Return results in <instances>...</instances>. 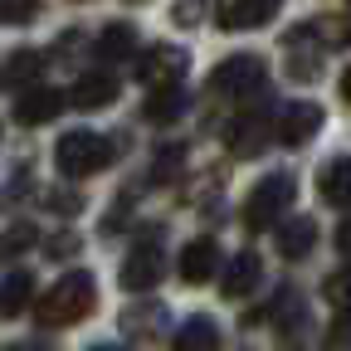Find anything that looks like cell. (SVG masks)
Here are the masks:
<instances>
[{"instance_id":"1","label":"cell","mask_w":351,"mask_h":351,"mask_svg":"<svg viewBox=\"0 0 351 351\" xmlns=\"http://www.w3.org/2000/svg\"><path fill=\"white\" fill-rule=\"evenodd\" d=\"M93 307H98V283H93V274L73 269V274L54 278L49 293L34 302V322H39V327H73V322H83L88 313H93Z\"/></svg>"},{"instance_id":"2","label":"cell","mask_w":351,"mask_h":351,"mask_svg":"<svg viewBox=\"0 0 351 351\" xmlns=\"http://www.w3.org/2000/svg\"><path fill=\"white\" fill-rule=\"evenodd\" d=\"M54 166L69 176V181H88L112 166V142L98 137V132H64L54 147Z\"/></svg>"},{"instance_id":"3","label":"cell","mask_w":351,"mask_h":351,"mask_svg":"<svg viewBox=\"0 0 351 351\" xmlns=\"http://www.w3.org/2000/svg\"><path fill=\"white\" fill-rule=\"evenodd\" d=\"M288 205H293V176L288 171H274V176H263V181L244 195V225L254 234H263V230H274L278 219H283Z\"/></svg>"},{"instance_id":"4","label":"cell","mask_w":351,"mask_h":351,"mask_svg":"<svg viewBox=\"0 0 351 351\" xmlns=\"http://www.w3.org/2000/svg\"><path fill=\"white\" fill-rule=\"evenodd\" d=\"M161 278H166V254L156 249V239H142L137 249H127L122 274H117V283L127 293H152Z\"/></svg>"},{"instance_id":"5","label":"cell","mask_w":351,"mask_h":351,"mask_svg":"<svg viewBox=\"0 0 351 351\" xmlns=\"http://www.w3.org/2000/svg\"><path fill=\"white\" fill-rule=\"evenodd\" d=\"M263 73L269 69H263L258 54H234L210 73V88L215 93H234V98H254V93H263Z\"/></svg>"},{"instance_id":"6","label":"cell","mask_w":351,"mask_h":351,"mask_svg":"<svg viewBox=\"0 0 351 351\" xmlns=\"http://www.w3.org/2000/svg\"><path fill=\"white\" fill-rule=\"evenodd\" d=\"M322 108L317 103H288L283 112H278V122H274V142H283V147H302V142H313L317 132H322Z\"/></svg>"},{"instance_id":"7","label":"cell","mask_w":351,"mask_h":351,"mask_svg":"<svg viewBox=\"0 0 351 351\" xmlns=\"http://www.w3.org/2000/svg\"><path fill=\"white\" fill-rule=\"evenodd\" d=\"M186 69H191V54L181 49V44H156V49H147V54H142L137 78H142V83H152V88H161V83H181V78H186Z\"/></svg>"},{"instance_id":"8","label":"cell","mask_w":351,"mask_h":351,"mask_svg":"<svg viewBox=\"0 0 351 351\" xmlns=\"http://www.w3.org/2000/svg\"><path fill=\"white\" fill-rule=\"evenodd\" d=\"M283 0H219V25L225 29H258L278 15Z\"/></svg>"},{"instance_id":"9","label":"cell","mask_w":351,"mask_h":351,"mask_svg":"<svg viewBox=\"0 0 351 351\" xmlns=\"http://www.w3.org/2000/svg\"><path fill=\"white\" fill-rule=\"evenodd\" d=\"M59 108H64V93H59V88H20L15 122H20V127H39V122L59 117Z\"/></svg>"},{"instance_id":"10","label":"cell","mask_w":351,"mask_h":351,"mask_svg":"<svg viewBox=\"0 0 351 351\" xmlns=\"http://www.w3.org/2000/svg\"><path fill=\"white\" fill-rule=\"evenodd\" d=\"M219 274V244L215 239H195V244H186L181 249V278L186 283H205V278H215Z\"/></svg>"},{"instance_id":"11","label":"cell","mask_w":351,"mask_h":351,"mask_svg":"<svg viewBox=\"0 0 351 351\" xmlns=\"http://www.w3.org/2000/svg\"><path fill=\"white\" fill-rule=\"evenodd\" d=\"M117 88H122V83H117L112 73H103V69H98V73H83V78L73 83L69 103H73V108H83V112H88V108H108V103L117 98Z\"/></svg>"},{"instance_id":"12","label":"cell","mask_w":351,"mask_h":351,"mask_svg":"<svg viewBox=\"0 0 351 351\" xmlns=\"http://www.w3.org/2000/svg\"><path fill=\"white\" fill-rule=\"evenodd\" d=\"M313 244H317V225L307 215H298V219H278V254L288 258V263H298V258H307L313 254Z\"/></svg>"},{"instance_id":"13","label":"cell","mask_w":351,"mask_h":351,"mask_svg":"<svg viewBox=\"0 0 351 351\" xmlns=\"http://www.w3.org/2000/svg\"><path fill=\"white\" fill-rule=\"evenodd\" d=\"M258 274H263L258 254H254V249H244V254H234V258H230L225 278H219V293H225V298H244V293H254Z\"/></svg>"},{"instance_id":"14","label":"cell","mask_w":351,"mask_h":351,"mask_svg":"<svg viewBox=\"0 0 351 351\" xmlns=\"http://www.w3.org/2000/svg\"><path fill=\"white\" fill-rule=\"evenodd\" d=\"M317 191H322V200L337 205V210L351 205V156H337L327 171H317Z\"/></svg>"},{"instance_id":"15","label":"cell","mask_w":351,"mask_h":351,"mask_svg":"<svg viewBox=\"0 0 351 351\" xmlns=\"http://www.w3.org/2000/svg\"><path fill=\"white\" fill-rule=\"evenodd\" d=\"M181 112H186V88H181V83H161L156 93L147 98V108H142V117H147V122H156V127L176 122Z\"/></svg>"},{"instance_id":"16","label":"cell","mask_w":351,"mask_h":351,"mask_svg":"<svg viewBox=\"0 0 351 351\" xmlns=\"http://www.w3.org/2000/svg\"><path fill=\"white\" fill-rule=\"evenodd\" d=\"M132 49H137V29L122 25V20L103 25V34H98V44H93V54H98L103 64H117V59H127Z\"/></svg>"},{"instance_id":"17","label":"cell","mask_w":351,"mask_h":351,"mask_svg":"<svg viewBox=\"0 0 351 351\" xmlns=\"http://www.w3.org/2000/svg\"><path fill=\"white\" fill-rule=\"evenodd\" d=\"M171 351H219V327L210 317H191L181 332H176Z\"/></svg>"},{"instance_id":"18","label":"cell","mask_w":351,"mask_h":351,"mask_svg":"<svg viewBox=\"0 0 351 351\" xmlns=\"http://www.w3.org/2000/svg\"><path fill=\"white\" fill-rule=\"evenodd\" d=\"M29 293H34V278H29L25 269L5 274V283H0V313H5V317H20L25 307H29Z\"/></svg>"},{"instance_id":"19","label":"cell","mask_w":351,"mask_h":351,"mask_svg":"<svg viewBox=\"0 0 351 351\" xmlns=\"http://www.w3.org/2000/svg\"><path fill=\"white\" fill-rule=\"evenodd\" d=\"M39 64H44V59H39L34 49H25V54H15V59L5 64V88H29V83L39 78Z\"/></svg>"},{"instance_id":"20","label":"cell","mask_w":351,"mask_h":351,"mask_svg":"<svg viewBox=\"0 0 351 351\" xmlns=\"http://www.w3.org/2000/svg\"><path fill=\"white\" fill-rule=\"evenodd\" d=\"M258 142H263V117H249V122H239V127L230 132V147H234V152H244V156H254V152H258Z\"/></svg>"},{"instance_id":"21","label":"cell","mask_w":351,"mask_h":351,"mask_svg":"<svg viewBox=\"0 0 351 351\" xmlns=\"http://www.w3.org/2000/svg\"><path fill=\"white\" fill-rule=\"evenodd\" d=\"M322 298L337 307H351V269H337V274H327V283H322Z\"/></svg>"},{"instance_id":"22","label":"cell","mask_w":351,"mask_h":351,"mask_svg":"<svg viewBox=\"0 0 351 351\" xmlns=\"http://www.w3.org/2000/svg\"><path fill=\"white\" fill-rule=\"evenodd\" d=\"M25 249H34V230L29 225H10L5 234H0V258H15Z\"/></svg>"},{"instance_id":"23","label":"cell","mask_w":351,"mask_h":351,"mask_svg":"<svg viewBox=\"0 0 351 351\" xmlns=\"http://www.w3.org/2000/svg\"><path fill=\"white\" fill-rule=\"evenodd\" d=\"M39 15V0H0V25H29Z\"/></svg>"},{"instance_id":"24","label":"cell","mask_w":351,"mask_h":351,"mask_svg":"<svg viewBox=\"0 0 351 351\" xmlns=\"http://www.w3.org/2000/svg\"><path fill=\"white\" fill-rule=\"evenodd\" d=\"M327 346H332V351H351V307H341V317L332 322V332H327Z\"/></svg>"},{"instance_id":"25","label":"cell","mask_w":351,"mask_h":351,"mask_svg":"<svg viewBox=\"0 0 351 351\" xmlns=\"http://www.w3.org/2000/svg\"><path fill=\"white\" fill-rule=\"evenodd\" d=\"M44 205L59 210V215H78V210H83V200H78L73 191H49V195H44Z\"/></svg>"},{"instance_id":"26","label":"cell","mask_w":351,"mask_h":351,"mask_svg":"<svg viewBox=\"0 0 351 351\" xmlns=\"http://www.w3.org/2000/svg\"><path fill=\"white\" fill-rule=\"evenodd\" d=\"M337 249H341V254L351 258V215H346L341 225H337Z\"/></svg>"},{"instance_id":"27","label":"cell","mask_w":351,"mask_h":351,"mask_svg":"<svg viewBox=\"0 0 351 351\" xmlns=\"http://www.w3.org/2000/svg\"><path fill=\"white\" fill-rule=\"evenodd\" d=\"M73 249H78V239H54V244H49V254H59V258L73 254Z\"/></svg>"},{"instance_id":"28","label":"cell","mask_w":351,"mask_h":351,"mask_svg":"<svg viewBox=\"0 0 351 351\" xmlns=\"http://www.w3.org/2000/svg\"><path fill=\"white\" fill-rule=\"evenodd\" d=\"M341 98L351 103V69H346V78H341Z\"/></svg>"},{"instance_id":"29","label":"cell","mask_w":351,"mask_h":351,"mask_svg":"<svg viewBox=\"0 0 351 351\" xmlns=\"http://www.w3.org/2000/svg\"><path fill=\"white\" fill-rule=\"evenodd\" d=\"M93 351H122V346H93Z\"/></svg>"}]
</instances>
